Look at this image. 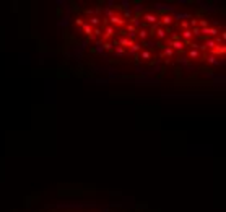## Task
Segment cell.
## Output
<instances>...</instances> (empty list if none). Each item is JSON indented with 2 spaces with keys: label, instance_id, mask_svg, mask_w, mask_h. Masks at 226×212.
<instances>
[{
  "label": "cell",
  "instance_id": "6da1fadb",
  "mask_svg": "<svg viewBox=\"0 0 226 212\" xmlns=\"http://www.w3.org/2000/svg\"><path fill=\"white\" fill-rule=\"evenodd\" d=\"M76 25L93 47L145 65L202 70L223 64L225 30L208 13L172 7H93Z\"/></svg>",
  "mask_w": 226,
  "mask_h": 212
},
{
  "label": "cell",
  "instance_id": "7a4b0ae2",
  "mask_svg": "<svg viewBox=\"0 0 226 212\" xmlns=\"http://www.w3.org/2000/svg\"><path fill=\"white\" fill-rule=\"evenodd\" d=\"M41 212H132L119 204L109 202H60Z\"/></svg>",
  "mask_w": 226,
  "mask_h": 212
}]
</instances>
